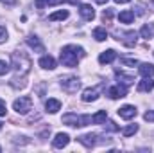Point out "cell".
<instances>
[{
  "instance_id": "1",
  "label": "cell",
  "mask_w": 154,
  "mask_h": 153,
  "mask_svg": "<svg viewBox=\"0 0 154 153\" xmlns=\"http://www.w3.org/2000/svg\"><path fill=\"white\" fill-rule=\"evenodd\" d=\"M86 56V52H84V49L82 47H77V45H65L63 47V50H61V63L65 65V67H77V63H79V60L81 58H84Z\"/></svg>"
},
{
  "instance_id": "2",
  "label": "cell",
  "mask_w": 154,
  "mask_h": 153,
  "mask_svg": "<svg viewBox=\"0 0 154 153\" xmlns=\"http://www.w3.org/2000/svg\"><path fill=\"white\" fill-rule=\"evenodd\" d=\"M11 60H13V67H14V72H16V76H25V74L31 70V67H32V61H31V58H29L25 52H22V50H16V52H13Z\"/></svg>"
},
{
  "instance_id": "3",
  "label": "cell",
  "mask_w": 154,
  "mask_h": 153,
  "mask_svg": "<svg viewBox=\"0 0 154 153\" xmlns=\"http://www.w3.org/2000/svg\"><path fill=\"white\" fill-rule=\"evenodd\" d=\"M63 122L74 128H81V126H88L91 124V115H77V114H65L63 115Z\"/></svg>"
},
{
  "instance_id": "4",
  "label": "cell",
  "mask_w": 154,
  "mask_h": 153,
  "mask_svg": "<svg viewBox=\"0 0 154 153\" xmlns=\"http://www.w3.org/2000/svg\"><path fill=\"white\" fill-rule=\"evenodd\" d=\"M13 108L22 115L29 114V112L32 110V99H31L29 96H23V97H20V99H16V101L13 103Z\"/></svg>"
},
{
  "instance_id": "5",
  "label": "cell",
  "mask_w": 154,
  "mask_h": 153,
  "mask_svg": "<svg viewBox=\"0 0 154 153\" xmlns=\"http://www.w3.org/2000/svg\"><path fill=\"white\" fill-rule=\"evenodd\" d=\"M61 86H63L65 92L75 94L77 90L81 88V81H79L75 76H65V77H61Z\"/></svg>"
},
{
  "instance_id": "6",
  "label": "cell",
  "mask_w": 154,
  "mask_h": 153,
  "mask_svg": "<svg viewBox=\"0 0 154 153\" xmlns=\"http://www.w3.org/2000/svg\"><path fill=\"white\" fill-rule=\"evenodd\" d=\"M104 88V85H99V86H93V88H86L81 96V99L84 103H91V101H97L99 96H100V90Z\"/></svg>"
},
{
  "instance_id": "7",
  "label": "cell",
  "mask_w": 154,
  "mask_h": 153,
  "mask_svg": "<svg viewBox=\"0 0 154 153\" xmlns=\"http://www.w3.org/2000/svg\"><path fill=\"white\" fill-rule=\"evenodd\" d=\"M108 96L111 97V99H120V97H125L127 96V86H124V85H115V86H111V88H108Z\"/></svg>"
},
{
  "instance_id": "8",
  "label": "cell",
  "mask_w": 154,
  "mask_h": 153,
  "mask_svg": "<svg viewBox=\"0 0 154 153\" xmlns=\"http://www.w3.org/2000/svg\"><path fill=\"white\" fill-rule=\"evenodd\" d=\"M116 36H118V41H124L127 47H133V45H136V33L134 31H127V33H116Z\"/></svg>"
},
{
  "instance_id": "9",
  "label": "cell",
  "mask_w": 154,
  "mask_h": 153,
  "mask_svg": "<svg viewBox=\"0 0 154 153\" xmlns=\"http://www.w3.org/2000/svg\"><path fill=\"white\" fill-rule=\"evenodd\" d=\"M79 13H81V16H82L86 22H91V20L95 18V11H93V7H91L90 4H81V5H79Z\"/></svg>"
},
{
  "instance_id": "10",
  "label": "cell",
  "mask_w": 154,
  "mask_h": 153,
  "mask_svg": "<svg viewBox=\"0 0 154 153\" xmlns=\"http://www.w3.org/2000/svg\"><path fill=\"white\" fill-rule=\"evenodd\" d=\"M138 114V110L133 106V105H125V106H122V108H118V115L122 117V119H133V117H136Z\"/></svg>"
},
{
  "instance_id": "11",
  "label": "cell",
  "mask_w": 154,
  "mask_h": 153,
  "mask_svg": "<svg viewBox=\"0 0 154 153\" xmlns=\"http://www.w3.org/2000/svg\"><path fill=\"white\" fill-rule=\"evenodd\" d=\"M68 142H70V135L68 133H57L54 137V141H52V146L59 150V148H65Z\"/></svg>"
},
{
  "instance_id": "12",
  "label": "cell",
  "mask_w": 154,
  "mask_h": 153,
  "mask_svg": "<svg viewBox=\"0 0 154 153\" xmlns=\"http://www.w3.org/2000/svg\"><path fill=\"white\" fill-rule=\"evenodd\" d=\"M77 141H79L82 146H86V148H93V146H95V142H97V135H95V133L81 135V137H77Z\"/></svg>"
},
{
  "instance_id": "13",
  "label": "cell",
  "mask_w": 154,
  "mask_h": 153,
  "mask_svg": "<svg viewBox=\"0 0 154 153\" xmlns=\"http://www.w3.org/2000/svg\"><path fill=\"white\" fill-rule=\"evenodd\" d=\"M27 45L31 47V49H34L36 52H45V47H43V43L39 41L38 36H27Z\"/></svg>"
},
{
  "instance_id": "14",
  "label": "cell",
  "mask_w": 154,
  "mask_h": 153,
  "mask_svg": "<svg viewBox=\"0 0 154 153\" xmlns=\"http://www.w3.org/2000/svg\"><path fill=\"white\" fill-rule=\"evenodd\" d=\"M39 67L41 69H47V70H52V69H56V60L52 58V56H41L39 58Z\"/></svg>"
},
{
  "instance_id": "15",
  "label": "cell",
  "mask_w": 154,
  "mask_h": 153,
  "mask_svg": "<svg viewBox=\"0 0 154 153\" xmlns=\"http://www.w3.org/2000/svg\"><path fill=\"white\" fill-rule=\"evenodd\" d=\"M116 58V52L113 49H108V50H104L100 56H99V61L102 63V65H106V63H111V61H115Z\"/></svg>"
},
{
  "instance_id": "16",
  "label": "cell",
  "mask_w": 154,
  "mask_h": 153,
  "mask_svg": "<svg viewBox=\"0 0 154 153\" xmlns=\"http://www.w3.org/2000/svg\"><path fill=\"white\" fill-rule=\"evenodd\" d=\"M154 88V79L152 77H143L138 83V92H151Z\"/></svg>"
},
{
  "instance_id": "17",
  "label": "cell",
  "mask_w": 154,
  "mask_h": 153,
  "mask_svg": "<svg viewBox=\"0 0 154 153\" xmlns=\"http://www.w3.org/2000/svg\"><path fill=\"white\" fill-rule=\"evenodd\" d=\"M45 110H47L48 114H56V112H59V110H61V101H57V99H47V103H45Z\"/></svg>"
},
{
  "instance_id": "18",
  "label": "cell",
  "mask_w": 154,
  "mask_h": 153,
  "mask_svg": "<svg viewBox=\"0 0 154 153\" xmlns=\"http://www.w3.org/2000/svg\"><path fill=\"white\" fill-rule=\"evenodd\" d=\"M138 70H140V74L143 77H154V65L152 63H142L138 67Z\"/></svg>"
},
{
  "instance_id": "19",
  "label": "cell",
  "mask_w": 154,
  "mask_h": 153,
  "mask_svg": "<svg viewBox=\"0 0 154 153\" xmlns=\"http://www.w3.org/2000/svg\"><path fill=\"white\" fill-rule=\"evenodd\" d=\"M116 79H118V83L124 85V86H129V85L134 83V77L127 76V74H124V72H120V70H116Z\"/></svg>"
},
{
  "instance_id": "20",
  "label": "cell",
  "mask_w": 154,
  "mask_h": 153,
  "mask_svg": "<svg viewBox=\"0 0 154 153\" xmlns=\"http://www.w3.org/2000/svg\"><path fill=\"white\" fill-rule=\"evenodd\" d=\"M140 34H142V38L145 40H151L154 36V24H145L143 27H142V31H140Z\"/></svg>"
},
{
  "instance_id": "21",
  "label": "cell",
  "mask_w": 154,
  "mask_h": 153,
  "mask_svg": "<svg viewBox=\"0 0 154 153\" xmlns=\"http://www.w3.org/2000/svg\"><path fill=\"white\" fill-rule=\"evenodd\" d=\"M118 20H120L122 24H131V22L134 20V13L129 11V9H125V11H122V13L118 15Z\"/></svg>"
},
{
  "instance_id": "22",
  "label": "cell",
  "mask_w": 154,
  "mask_h": 153,
  "mask_svg": "<svg viewBox=\"0 0 154 153\" xmlns=\"http://www.w3.org/2000/svg\"><path fill=\"white\" fill-rule=\"evenodd\" d=\"M106 119H108V112H106V110H100V112H97V114L91 117V122H95V124H104Z\"/></svg>"
},
{
  "instance_id": "23",
  "label": "cell",
  "mask_w": 154,
  "mask_h": 153,
  "mask_svg": "<svg viewBox=\"0 0 154 153\" xmlns=\"http://www.w3.org/2000/svg\"><path fill=\"white\" fill-rule=\"evenodd\" d=\"M65 18H68V11H65V9H61V11H56V13L48 15V20H50V22H56V20H65Z\"/></svg>"
},
{
  "instance_id": "24",
  "label": "cell",
  "mask_w": 154,
  "mask_h": 153,
  "mask_svg": "<svg viewBox=\"0 0 154 153\" xmlns=\"http://www.w3.org/2000/svg\"><path fill=\"white\" fill-rule=\"evenodd\" d=\"M93 38L97 40V41H104V40H108V33H106V29H104V27H97V29H93Z\"/></svg>"
},
{
  "instance_id": "25",
  "label": "cell",
  "mask_w": 154,
  "mask_h": 153,
  "mask_svg": "<svg viewBox=\"0 0 154 153\" xmlns=\"http://www.w3.org/2000/svg\"><path fill=\"white\" fill-rule=\"evenodd\" d=\"M136 132H138V124H129V126H125V128L122 130L124 137H131V135H134Z\"/></svg>"
},
{
  "instance_id": "26",
  "label": "cell",
  "mask_w": 154,
  "mask_h": 153,
  "mask_svg": "<svg viewBox=\"0 0 154 153\" xmlns=\"http://www.w3.org/2000/svg\"><path fill=\"white\" fill-rule=\"evenodd\" d=\"M63 0H36V7L38 9H43L45 5H54V4H59Z\"/></svg>"
},
{
  "instance_id": "27",
  "label": "cell",
  "mask_w": 154,
  "mask_h": 153,
  "mask_svg": "<svg viewBox=\"0 0 154 153\" xmlns=\"http://www.w3.org/2000/svg\"><path fill=\"white\" fill-rule=\"evenodd\" d=\"M120 63H122V65H125V67H134V65H138V61H136V60H127V58H122V60H120Z\"/></svg>"
},
{
  "instance_id": "28",
  "label": "cell",
  "mask_w": 154,
  "mask_h": 153,
  "mask_svg": "<svg viewBox=\"0 0 154 153\" xmlns=\"http://www.w3.org/2000/svg\"><path fill=\"white\" fill-rule=\"evenodd\" d=\"M7 72H9V65L4 60H0V76H5Z\"/></svg>"
},
{
  "instance_id": "29",
  "label": "cell",
  "mask_w": 154,
  "mask_h": 153,
  "mask_svg": "<svg viewBox=\"0 0 154 153\" xmlns=\"http://www.w3.org/2000/svg\"><path fill=\"white\" fill-rule=\"evenodd\" d=\"M104 124H106V122H104ZM106 130H108V132H118L120 128L116 126L113 121H108V124H106Z\"/></svg>"
},
{
  "instance_id": "30",
  "label": "cell",
  "mask_w": 154,
  "mask_h": 153,
  "mask_svg": "<svg viewBox=\"0 0 154 153\" xmlns=\"http://www.w3.org/2000/svg\"><path fill=\"white\" fill-rule=\"evenodd\" d=\"M5 40H7V31H5V27L0 25V43H4Z\"/></svg>"
},
{
  "instance_id": "31",
  "label": "cell",
  "mask_w": 154,
  "mask_h": 153,
  "mask_svg": "<svg viewBox=\"0 0 154 153\" xmlns=\"http://www.w3.org/2000/svg\"><path fill=\"white\" fill-rule=\"evenodd\" d=\"M143 119H145V121H149V122H154V110H149V112H145Z\"/></svg>"
},
{
  "instance_id": "32",
  "label": "cell",
  "mask_w": 154,
  "mask_h": 153,
  "mask_svg": "<svg viewBox=\"0 0 154 153\" xmlns=\"http://www.w3.org/2000/svg\"><path fill=\"white\" fill-rule=\"evenodd\" d=\"M111 16H113V11H111V9H106V11L102 13V18H104V20H111Z\"/></svg>"
},
{
  "instance_id": "33",
  "label": "cell",
  "mask_w": 154,
  "mask_h": 153,
  "mask_svg": "<svg viewBox=\"0 0 154 153\" xmlns=\"http://www.w3.org/2000/svg\"><path fill=\"white\" fill-rule=\"evenodd\" d=\"M7 114V108H5V103L0 99V117H4V115Z\"/></svg>"
},
{
  "instance_id": "34",
  "label": "cell",
  "mask_w": 154,
  "mask_h": 153,
  "mask_svg": "<svg viewBox=\"0 0 154 153\" xmlns=\"http://www.w3.org/2000/svg\"><path fill=\"white\" fill-rule=\"evenodd\" d=\"M116 4H127V2H131V0H115Z\"/></svg>"
},
{
  "instance_id": "35",
  "label": "cell",
  "mask_w": 154,
  "mask_h": 153,
  "mask_svg": "<svg viewBox=\"0 0 154 153\" xmlns=\"http://www.w3.org/2000/svg\"><path fill=\"white\" fill-rule=\"evenodd\" d=\"M95 2H97V4H106L108 0H95Z\"/></svg>"
},
{
  "instance_id": "36",
  "label": "cell",
  "mask_w": 154,
  "mask_h": 153,
  "mask_svg": "<svg viewBox=\"0 0 154 153\" xmlns=\"http://www.w3.org/2000/svg\"><path fill=\"white\" fill-rule=\"evenodd\" d=\"M68 2H72V4H77V2H79V0H68Z\"/></svg>"
},
{
  "instance_id": "37",
  "label": "cell",
  "mask_w": 154,
  "mask_h": 153,
  "mask_svg": "<svg viewBox=\"0 0 154 153\" xmlns=\"http://www.w3.org/2000/svg\"><path fill=\"white\" fill-rule=\"evenodd\" d=\"M0 130H2V122H0Z\"/></svg>"
},
{
  "instance_id": "38",
  "label": "cell",
  "mask_w": 154,
  "mask_h": 153,
  "mask_svg": "<svg viewBox=\"0 0 154 153\" xmlns=\"http://www.w3.org/2000/svg\"><path fill=\"white\" fill-rule=\"evenodd\" d=\"M0 151H2V148H0Z\"/></svg>"
}]
</instances>
